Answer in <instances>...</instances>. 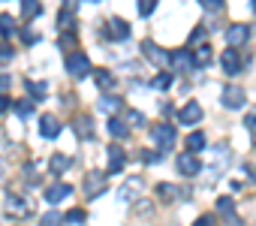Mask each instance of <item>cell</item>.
<instances>
[{
  "label": "cell",
  "instance_id": "6da1fadb",
  "mask_svg": "<svg viewBox=\"0 0 256 226\" xmlns=\"http://www.w3.org/2000/svg\"><path fill=\"white\" fill-rule=\"evenodd\" d=\"M151 139L157 142V151L160 154H169L175 148V127L172 124H154L151 127Z\"/></svg>",
  "mask_w": 256,
  "mask_h": 226
},
{
  "label": "cell",
  "instance_id": "7a4b0ae2",
  "mask_svg": "<svg viewBox=\"0 0 256 226\" xmlns=\"http://www.w3.org/2000/svg\"><path fill=\"white\" fill-rule=\"evenodd\" d=\"M66 72H70L72 78H84V76L90 72V58H88L84 52H72V54H66Z\"/></svg>",
  "mask_w": 256,
  "mask_h": 226
},
{
  "label": "cell",
  "instance_id": "3957f363",
  "mask_svg": "<svg viewBox=\"0 0 256 226\" xmlns=\"http://www.w3.org/2000/svg\"><path fill=\"white\" fill-rule=\"evenodd\" d=\"M178 121H181L184 127H193V124H199V121H202V106H199L196 100L184 102V106H181V112H178Z\"/></svg>",
  "mask_w": 256,
  "mask_h": 226
},
{
  "label": "cell",
  "instance_id": "277c9868",
  "mask_svg": "<svg viewBox=\"0 0 256 226\" xmlns=\"http://www.w3.org/2000/svg\"><path fill=\"white\" fill-rule=\"evenodd\" d=\"M169 64L178 70V72H187V70H196V60H193V54L187 52V48H175V52H169Z\"/></svg>",
  "mask_w": 256,
  "mask_h": 226
},
{
  "label": "cell",
  "instance_id": "5b68a950",
  "mask_svg": "<svg viewBox=\"0 0 256 226\" xmlns=\"http://www.w3.org/2000/svg\"><path fill=\"white\" fill-rule=\"evenodd\" d=\"M84 193H88L90 199L102 196V193H106V175H102V172H88V175H84Z\"/></svg>",
  "mask_w": 256,
  "mask_h": 226
},
{
  "label": "cell",
  "instance_id": "8992f818",
  "mask_svg": "<svg viewBox=\"0 0 256 226\" xmlns=\"http://www.w3.org/2000/svg\"><path fill=\"white\" fill-rule=\"evenodd\" d=\"M250 40V28L247 24H232V28H226V42H229V48H238V46H244Z\"/></svg>",
  "mask_w": 256,
  "mask_h": 226
},
{
  "label": "cell",
  "instance_id": "52a82bcc",
  "mask_svg": "<svg viewBox=\"0 0 256 226\" xmlns=\"http://www.w3.org/2000/svg\"><path fill=\"white\" fill-rule=\"evenodd\" d=\"M244 102H247V94H244L238 84L223 88V106H226V108H241Z\"/></svg>",
  "mask_w": 256,
  "mask_h": 226
},
{
  "label": "cell",
  "instance_id": "ba28073f",
  "mask_svg": "<svg viewBox=\"0 0 256 226\" xmlns=\"http://www.w3.org/2000/svg\"><path fill=\"white\" fill-rule=\"evenodd\" d=\"M178 172H181V175H187V178H193V175H199V172H202V163L196 160V154L184 151V154L178 157Z\"/></svg>",
  "mask_w": 256,
  "mask_h": 226
},
{
  "label": "cell",
  "instance_id": "9c48e42d",
  "mask_svg": "<svg viewBox=\"0 0 256 226\" xmlns=\"http://www.w3.org/2000/svg\"><path fill=\"white\" fill-rule=\"evenodd\" d=\"M60 133V121L54 115H40V136L42 139H58Z\"/></svg>",
  "mask_w": 256,
  "mask_h": 226
},
{
  "label": "cell",
  "instance_id": "30bf717a",
  "mask_svg": "<svg viewBox=\"0 0 256 226\" xmlns=\"http://www.w3.org/2000/svg\"><path fill=\"white\" fill-rule=\"evenodd\" d=\"M220 64H223V72H226V76L241 72V58H238V52H235V48H226V52L220 54Z\"/></svg>",
  "mask_w": 256,
  "mask_h": 226
},
{
  "label": "cell",
  "instance_id": "8fae6325",
  "mask_svg": "<svg viewBox=\"0 0 256 226\" xmlns=\"http://www.w3.org/2000/svg\"><path fill=\"white\" fill-rule=\"evenodd\" d=\"M70 193H72V187H70V184H60V181H58V184L46 187V202H48V205H58V202H64V199H66Z\"/></svg>",
  "mask_w": 256,
  "mask_h": 226
},
{
  "label": "cell",
  "instance_id": "7c38bea8",
  "mask_svg": "<svg viewBox=\"0 0 256 226\" xmlns=\"http://www.w3.org/2000/svg\"><path fill=\"white\" fill-rule=\"evenodd\" d=\"M142 52H145V58H148L154 66H163V64L169 60V54H166L163 48H157L154 42H142Z\"/></svg>",
  "mask_w": 256,
  "mask_h": 226
},
{
  "label": "cell",
  "instance_id": "4fadbf2b",
  "mask_svg": "<svg viewBox=\"0 0 256 226\" xmlns=\"http://www.w3.org/2000/svg\"><path fill=\"white\" fill-rule=\"evenodd\" d=\"M72 127H76L78 139H84V142H90V139H94V121H90L88 115H78V118L72 121Z\"/></svg>",
  "mask_w": 256,
  "mask_h": 226
},
{
  "label": "cell",
  "instance_id": "5bb4252c",
  "mask_svg": "<svg viewBox=\"0 0 256 226\" xmlns=\"http://www.w3.org/2000/svg\"><path fill=\"white\" fill-rule=\"evenodd\" d=\"M124 160H126V157H124V148H120V145H112V148H108V172H112V175H114V172H124V166H126Z\"/></svg>",
  "mask_w": 256,
  "mask_h": 226
},
{
  "label": "cell",
  "instance_id": "9a60e30c",
  "mask_svg": "<svg viewBox=\"0 0 256 226\" xmlns=\"http://www.w3.org/2000/svg\"><path fill=\"white\" fill-rule=\"evenodd\" d=\"M6 211H10L12 217H24V214H28V202H24L22 196L10 193V196H6Z\"/></svg>",
  "mask_w": 256,
  "mask_h": 226
},
{
  "label": "cell",
  "instance_id": "2e32d148",
  "mask_svg": "<svg viewBox=\"0 0 256 226\" xmlns=\"http://www.w3.org/2000/svg\"><path fill=\"white\" fill-rule=\"evenodd\" d=\"M108 30H112V36H114V40H126V36H130V24H126L124 18H118V16H112Z\"/></svg>",
  "mask_w": 256,
  "mask_h": 226
},
{
  "label": "cell",
  "instance_id": "e0dca14e",
  "mask_svg": "<svg viewBox=\"0 0 256 226\" xmlns=\"http://www.w3.org/2000/svg\"><path fill=\"white\" fill-rule=\"evenodd\" d=\"M72 22H76V18H72V4H64L60 12H58V24H60V30L70 34V30H72Z\"/></svg>",
  "mask_w": 256,
  "mask_h": 226
},
{
  "label": "cell",
  "instance_id": "ac0fdd59",
  "mask_svg": "<svg viewBox=\"0 0 256 226\" xmlns=\"http://www.w3.org/2000/svg\"><path fill=\"white\" fill-rule=\"evenodd\" d=\"M108 133L124 139V136H130V124H126L124 118H108Z\"/></svg>",
  "mask_w": 256,
  "mask_h": 226
},
{
  "label": "cell",
  "instance_id": "d6986e66",
  "mask_svg": "<svg viewBox=\"0 0 256 226\" xmlns=\"http://www.w3.org/2000/svg\"><path fill=\"white\" fill-rule=\"evenodd\" d=\"M193 60H196V66H211V60H214L211 46H199V48L193 52Z\"/></svg>",
  "mask_w": 256,
  "mask_h": 226
},
{
  "label": "cell",
  "instance_id": "ffe728a7",
  "mask_svg": "<svg viewBox=\"0 0 256 226\" xmlns=\"http://www.w3.org/2000/svg\"><path fill=\"white\" fill-rule=\"evenodd\" d=\"M94 82H96L100 90H112V88H114V76H112L108 70H96V72H94Z\"/></svg>",
  "mask_w": 256,
  "mask_h": 226
},
{
  "label": "cell",
  "instance_id": "44dd1931",
  "mask_svg": "<svg viewBox=\"0 0 256 226\" xmlns=\"http://www.w3.org/2000/svg\"><path fill=\"white\" fill-rule=\"evenodd\" d=\"M232 208H235V202H232L229 196H220V199H217V211H220L229 223H235V226H238V217H232Z\"/></svg>",
  "mask_w": 256,
  "mask_h": 226
},
{
  "label": "cell",
  "instance_id": "7402d4cb",
  "mask_svg": "<svg viewBox=\"0 0 256 226\" xmlns=\"http://www.w3.org/2000/svg\"><path fill=\"white\" fill-rule=\"evenodd\" d=\"M40 12H42V4H40V0H22V16H24L28 22H34Z\"/></svg>",
  "mask_w": 256,
  "mask_h": 226
},
{
  "label": "cell",
  "instance_id": "603a6c76",
  "mask_svg": "<svg viewBox=\"0 0 256 226\" xmlns=\"http://www.w3.org/2000/svg\"><path fill=\"white\" fill-rule=\"evenodd\" d=\"M139 190H142V178H130V181L124 184V190H120V199H126V202H130V199H133Z\"/></svg>",
  "mask_w": 256,
  "mask_h": 226
},
{
  "label": "cell",
  "instance_id": "cb8c5ba5",
  "mask_svg": "<svg viewBox=\"0 0 256 226\" xmlns=\"http://www.w3.org/2000/svg\"><path fill=\"white\" fill-rule=\"evenodd\" d=\"M16 34V16H0V36H4V40H10Z\"/></svg>",
  "mask_w": 256,
  "mask_h": 226
},
{
  "label": "cell",
  "instance_id": "d4e9b609",
  "mask_svg": "<svg viewBox=\"0 0 256 226\" xmlns=\"http://www.w3.org/2000/svg\"><path fill=\"white\" fill-rule=\"evenodd\" d=\"M118 108H120V96H114V94L100 96V112H118Z\"/></svg>",
  "mask_w": 256,
  "mask_h": 226
},
{
  "label": "cell",
  "instance_id": "484cf974",
  "mask_svg": "<svg viewBox=\"0 0 256 226\" xmlns=\"http://www.w3.org/2000/svg\"><path fill=\"white\" fill-rule=\"evenodd\" d=\"M48 169H52L54 175H64V172L70 169V157H66V154H54L52 163H48Z\"/></svg>",
  "mask_w": 256,
  "mask_h": 226
},
{
  "label": "cell",
  "instance_id": "4316f807",
  "mask_svg": "<svg viewBox=\"0 0 256 226\" xmlns=\"http://www.w3.org/2000/svg\"><path fill=\"white\" fill-rule=\"evenodd\" d=\"M202 148H205V136H202V133H190V136H187V151H190V154H199Z\"/></svg>",
  "mask_w": 256,
  "mask_h": 226
},
{
  "label": "cell",
  "instance_id": "83f0119b",
  "mask_svg": "<svg viewBox=\"0 0 256 226\" xmlns=\"http://www.w3.org/2000/svg\"><path fill=\"white\" fill-rule=\"evenodd\" d=\"M24 84H28V90H30L34 100H46V90H48L46 82H24Z\"/></svg>",
  "mask_w": 256,
  "mask_h": 226
},
{
  "label": "cell",
  "instance_id": "f1b7e54d",
  "mask_svg": "<svg viewBox=\"0 0 256 226\" xmlns=\"http://www.w3.org/2000/svg\"><path fill=\"white\" fill-rule=\"evenodd\" d=\"M169 84H172V76H169V72H157V76H154V82H151V88H154V90H166Z\"/></svg>",
  "mask_w": 256,
  "mask_h": 226
},
{
  "label": "cell",
  "instance_id": "f546056e",
  "mask_svg": "<svg viewBox=\"0 0 256 226\" xmlns=\"http://www.w3.org/2000/svg\"><path fill=\"white\" fill-rule=\"evenodd\" d=\"M16 112H18V118H30L34 115V102L30 100H18L16 102Z\"/></svg>",
  "mask_w": 256,
  "mask_h": 226
},
{
  "label": "cell",
  "instance_id": "4dcf8cb0",
  "mask_svg": "<svg viewBox=\"0 0 256 226\" xmlns=\"http://www.w3.org/2000/svg\"><path fill=\"white\" fill-rule=\"evenodd\" d=\"M157 196H160V199H175V196H178V193H175V184H163V181H160V184H157Z\"/></svg>",
  "mask_w": 256,
  "mask_h": 226
},
{
  "label": "cell",
  "instance_id": "1f68e13d",
  "mask_svg": "<svg viewBox=\"0 0 256 226\" xmlns=\"http://www.w3.org/2000/svg\"><path fill=\"white\" fill-rule=\"evenodd\" d=\"M58 223H60V211H46L40 220V226H58Z\"/></svg>",
  "mask_w": 256,
  "mask_h": 226
},
{
  "label": "cell",
  "instance_id": "d6a6232c",
  "mask_svg": "<svg viewBox=\"0 0 256 226\" xmlns=\"http://www.w3.org/2000/svg\"><path fill=\"white\" fill-rule=\"evenodd\" d=\"M199 4L208 10V12H223V6H226V0H199Z\"/></svg>",
  "mask_w": 256,
  "mask_h": 226
},
{
  "label": "cell",
  "instance_id": "836d02e7",
  "mask_svg": "<svg viewBox=\"0 0 256 226\" xmlns=\"http://www.w3.org/2000/svg\"><path fill=\"white\" fill-rule=\"evenodd\" d=\"M60 48H64V52H70V54H72V52H76V36H72V30H70V34H64V36H60Z\"/></svg>",
  "mask_w": 256,
  "mask_h": 226
},
{
  "label": "cell",
  "instance_id": "e575fe53",
  "mask_svg": "<svg viewBox=\"0 0 256 226\" xmlns=\"http://www.w3.org/2000/svg\"><path fill=\"white\" fill-rule=\"evenodd\" d=\"M154 6H157V0H139V16L148 18V16L154 12Z\"/></svg>",
  "mask_w": 256,
  "mask_h": 226
},
{
  "label": "cell",
  "instance_id": "d590c367",
  "mask_svg": "<svg viewBox=\"0 0 256 226\" xmlns=\"http://www.w3.org/2000/svg\"><path fill=\"white\" fill-rule=\"evenodd\" d=\"M12 54H16V52H12V46H10V42H0V64H10V60H12Z\"/></svg>",
  "mask_w": 256,
  "mask_h": 226
},
{
  "label": "cell",
  "instance_id": "8d00e7d4",
  "mask_svg": "<svg viewBox=\"0 0 256 226\" xmlns=\"http://www.w3.org/2000/svg\"><path fill=\"white\" fill-rule=\"evenodd\" d=\"M142 160H145L148 166H157V163L163 160V154H160V151H142Z\"/></svg>",
  "mask_w": 256,
  "mask_h": 226
},
{
  "label": "cell",
  "instance_id": "74e56055",
  "mask_svg": "<svg viewBox=\"0 0 256 226\" xmlns=\"http://www.w3.org/2000/svg\"><path fill=\"white\" fill-rule=\"evenodd\" d=\"M22 40H24V46H34V42H36L40 36H36V34H34L30 28H22Z\"/></svg>",
  "mask_w": 256,
  "mask_h": 226
},
{
  "label": "cell",
  "instance_id": "f35d334b",
  "mask_svg": "<svg viewBox=\"0 0 256 226\" xmlns=\"http://www.w3.org/2000/svg\"><path fill=\"white\" fill-rule=\"evenodd\" d=\"M66 220H70V223H84V211H82V208H72V211L66 214Z\"/></svg>",
  "mask_w": 256,
  "mask_h": 226
},
{
  "label": "cell",
  "instance_id": "ab89813d",
  "mask_svg": "<svg viewBox=\"0 0 256 226\" xmlns=\"http://www.w3.org/2000/svg\"><path fill=\"white\" fill-rule=\"evenodd\" d=\"M12 108V102H10V96L6 94H0V115H6V112Z\"/></svg>",
  "mask_w": 256,
  "mask_h": 226
},
{
  "label": "cell",
  "instance_id": "60d3db41",
  "mask_svg": "<svg viewBox=\"0 0 256 226\" xmlns=\"http://www.w3.org/2000/svg\"><path fill=\"white\" fill-rule=\"evenodd\" d=\"M244 124H247V127H250V130L256 133V108H253V112H250V115H247V121H244Z\"/></svg>",
  "mask_w": 256,
  "mask_h": 226
},
{
  "label": "cell",
  "instance_id": "b9f144b4",
  "mask_svg": "<svg viewBox=\"0 0 256 226\" xmlns=\"http://www.w3.org/2000/svg\"><path fill=\"white\" fill-rule=\"evenodd\" d=\"M193 226H214V220H211V217H208V214H202V217H199V220H196V223H193Z\"/></svg>",
  "mask_w": 256,
  "mask_h": 226
},
{
  "label": "cell",
  "instance_id": "7bdbcfd3",
  "mask_svg": "<svg viewBox=\"0 0 256 226\" xmlns=\"http://www.w3.org/2000/svg\"><path fill=\"white\" fill-rule=\"evenodd\" d=\"M130 121H133V124H145V118L139 115V112H130Z\"/></svg>",
  "mask_w": 256,
  "mask_h": 226
},
{
  "label": "cell",
  "instance_id": "ee69618b",
  "mask_svg": "<svg viewBox=\"0 0 256 226\" xmlns=\"http://www.w3.org/2000/svg\"><path fill=\"white\" fill-rule=\"evenodd\" d=\"M10 88V76H0V90H6Z\"/></svg>",
  "mask_w": 256,
  "mask_h": 226
},
{
  "label": "cell",
  "instance_id": "f6af8a7d",
  "mask_svg": "<svg viewBox=\"0 0 256 226\" xmlns=\"http://www.w3.org/2000/svg\"><path fill=\"white\" fill-rule=\"evenodd\" d=\"M90 4H100V0H90Z\"/></svg>",
  "mask_w": 256,
  "mask_h": 226
},
{
  "label": "cell",
  "instance_id": "bcb514c9",
  "mask_svg": "<svg viewBox=\"0 0 256 226\" xmlns=\"http://www.w3.org/2000/svg\"><path fill=\"white\" fill-rule=\"evenodd\" d=\"M0 175H4V166H0Z\"/></svg>",
  "mask_w": 256,
  "mask_h": 226
}]
</instances>
